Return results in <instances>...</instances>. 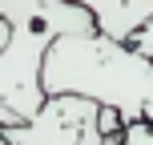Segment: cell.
Masks as SVG:
<instances>
[{
    "label": "cell",
    "mask_w": 153,
    "mask_h": 145,
    "mask_svg": "<svg viewBox=\"0 0 153 145\" xmlns=\"http://www.w3.org/2000/svg\"><path fill=\"white\" fill-rule=\"evenodd\" d=\"M101 109L85 97H45V105L24 125L0 129L8 145H101L97 133Z\"/></svg>",
    "instance_id": "obj_3"
},
{
    "label": "cell",
    "mask_w": 153,
    "mask_h": 145,
    "mask_svg": "<svg viewBox=\"0 0 153 145\" xmlns=\"http://www.w3.org/2000/svg\"><path fill=\"white\" fill-rule=\"evenodd\" d=\"M45 97H85L97 109H117L121 121H141L145 101L153 97V65L137 57L129 45L85 32L61 36L48 45L40 65Z\"/></svg>",
    "instance_id": "obj_1"
},
{
    "label": "cell",
    "mask_w": 153,
    "mask_h": 145,
    "mask_svg": "<svg viewBox=\"0 0 153 145\" xmlns=\"http://www.w3.org/2000/svg\"><path fill=\"white\" fill-rule=\"evenodd\" d=\"M8 40H12V32H8V24H4V16H0V53L8 48Z\"/></svg>",
    "instance_id": "obj_8"
},
{
    "label": "cell",
    "mask_w": 153,
    "mask_h": 145,
    "mask_svg": "<svg viewBox=\"0 0 153 145\" xmlns=\"http://www.w3.org/2000/svg\"><path fill=\"white\" fill-rule=\"evenodd\" d=\"M141 121H149V125H153V97L145 101V117H141Z\"/></svg>",
    "instance_id": "obj_9"
},
{
    "label": "cell",
    "mask_w": 153,
    "mask_h": 145,
    "mask_svg": "<svg viewBox=\"0 0 153 145\" xmlns=\"http://www.w3.org/2000/svg\"><path fill=\"white\" fill-rule=\"evenodd\" d=\"M121 145H153V125L149 121H129L121 129Z\"/></svg>",
    "instance_id": "obj_5"
},
{
    "label": "cell",
    "mask_w": 153,
    "mask_h": 145,
    "mask_svg": "<svg viewBox=\"0 0 153 145\" xmlns=\"http://www.w3.org/2000/svg\"><path fill=\"white\" fill-rule=\"evenodd\" d=\"M101 145H121V133H117V137H105Z\"/></svg>",
    "instance_id": "obj_10"
},
{
    "label": "cell",
    "mask_w": 153,
    "mask_h": 145,
    "mask_svg": "<svg viewBox=\"0 0 153 145\" xmlns=\"http://www.w3.org/2000/svg\"><path fill=\"white\" fill-rule=\"evenodd\" d=\"M129 48H133V53H137V57H145V61L153 65V20H145V24H141L137 32H133Z\"/></svg>",
    "instance_id": "obj_6"
},
{
    "label": "cell",
    "mask_w": 153,
    "mask_h": 145,
    "mask_svg": "<svg viewBox=\"0 0 153 145\" xmlns=\"http://www.w3.org/2000/svg\"><path fill=\"white\" fill-rule=\"evenodd\" d=\"M0 16L12 32L8 48L0 53V105H8L24 125L45 105L40 65H45L48 45L97 28H93V16L69 0H0Z\"/></svg>",
    "instance_id": "obj_2"
},
{
    "label": "cell",
    "mask_w": 153,
    "mask_h": 145,
    "mask_svg": "<svg viewBox=\"0 0 153 145\" xmlns=\"http://www.w3.org/2000/svg\"><path fill=\"white\" fill-rule=\"evenodd\" d=\"M121 129H125V121H121L117 109H101V113H97V133H101V137H117Z\"/></svg>",
    "instance_id": "obj_7"
},
{
    "label": "cell",
    "mask_w": 153,
    "mask_h": 145,
    "mask_svg": "<svg viewBox=\"0 0 153 145\" xmlns=\"http://www.w3.org/2000/svg\"><path fill=\"white\" fill-rule=\"evenodd\" d=\"M0 145H8V141H4V133H0Z\"/></svg>",
    "instance_id": "obj_11"
},
{
    "label": "cell",
    "mask_w": 153,
    "mask_h": 145,
    "mask_svg": "<svg viewBox=\"0 0 153 145\" xmlns=\"http://www.w3.org/2000/svg\"><path fill=\"white\" fill-rule=\"evenodd\" d=\"M69 4L89 12L93 28L117 45H129L133 32L145 20H153V0H69Z\"/></svg>",
    "instance_id": "obj_4"
}]
</instances>
